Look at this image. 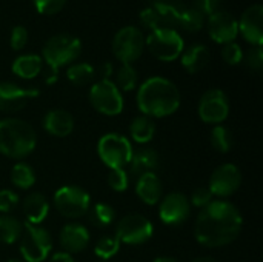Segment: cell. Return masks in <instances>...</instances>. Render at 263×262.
<instances>
[{
  "label": "cell",
  "mask_w": 263,
  "mask_h": 262,
  "mask_svg": "<svg viewBox=\"0 0 263 262\" xmlns=\"http://www.w3.org/2000/svg\"><path fill=\"white\" fill-rule=\"evenodd\" d=\"M243 227L242 213L228 201L216 199L200 210L194 224L196 241L210 249L234 242Z\"/></svg>",
  "instance_id": "obj_1"
},
{
  "label": "cell",
  "mask_w": 263,
  "mask_h": 262,
  "mask_svg": "<svg viewBox=\"0 0 263 262\" xmlns=\"http://www.w3.org/2000/svg\"><path fill=\"white\" fill-rule=\"evenodd\" d=\"M180 91L166 77L154 76L146 79L137 90L136 102L143 116L162 119L174 114L180 107Z\"/></svg>",
  "instance_id": "obj_2"
},
{
  "label": "cell",
  "mask_w": 263,
  "mask_h": 262,
  "mask_svg": "<svg viewBox=\"0 0 263 262\" xmlns=\"http://www.w3.org/2000/svg\"><path fill=\"white\" fill-rule=\"evenodd\" d=\"M37 147L35 130L22 119H0V154L22 161L28 158Z\"/></svg>",
  "instance_id": "obj_3"
},
{
  "label": "cell",
  "mask_w": 263,
  "mask_h": 262,
  "mask_svg": "<svg viewBox=\"0 0 263 262\" xmlns=\"http://www.w3.org/2000/svg\"><path fill=\"white\" fill-rule=\"evenodd\" d=\"M80 53H82V42L76 36L57 34L48 39L42 49V57L51 69V74L46 82L48 83L55 82L57 71L62 66L72 63L80 56Z\"/></svg>",
  "instance_id": "obj_4"
},
{
  "label": "cell",
  "mask_w": 263,
  "mask_h": 262,
  "mask_svg": "<svg viewBox=\"0 0 263 262\" xmlns=\"http://www.w3.org/2000/svg\"><path fill=\"white\" fill-rule=\"evenodd\" d=\"M131 141L119 133H106L97 142V154L100 161L109 168H125L133 156Z\"/></svg>",
  "instance_id": "obj_5"
},
{
  "label": "cell",
  "mask_w": 263,
  "mask_h": 262,
  "mask_svg": "<svg viewBox=\"0 0 263 262\" xmlns=\"http://www.w3.org/2000/svg\"><path fill=\"white\" fill-rule=\"evenodd\" d=\"M52 252V238L40 225L25 222L20 238V255L25 262H43Z\"/></svg>",
  "instance_id": "obj_6"
},
{
  "label": "cell",
  "mask_w": 263,
  "mask_h": 262,
  "mask_svg": "<svg viewBox=\"0 0 263 262\" xmlns=\"http://www.w3.org/2000/svg\"><path fill=\"white\" fill-rule=\"evenodd\" d=\"M145 46L157 60L173 62L182 56L185 42L174 28H157L145 39Z\"/></svg>",
  "instance_id": "obj_7"
},
{
  "label": "cell",
  "mask_w": 263,
  "mask_h": 262,
  "mask_svg": "<svg viewBox=\"0 0 263 262\" xmlns=\"http://www.w3.org/2000/svg\"><path fill=\"white\" fill-rule=\"evenodd\" d=\"M54 207L63 218L77 219L89 212L91 196L82 187L63 185L54 193Z\"/></svg>",
  "instance_id": "obj_8"
},
{
  "label": "cell",
  "mask_w": 263,
  "mask_h": 262,
  "mask_svg": "<svg viewBox=\"0 0 263 262\" xmlns=\"http://www.w3.org/2000/svg\"><path fill=\"white\" fill-rule=\"evenodd\" d=\"M91 107L103 116H119L123 111V96L116 83L109 79L96 82L89 90Z\"/></svg>",
  "instance_id": "obj_9"
},
{
  "label": "cell",
  "mask_w": 263,
  "mask_h": 262,
  "mask_svg": "<svg viewBox=\"0 0 263 262\" xmlns=\"http://www.w3.org/2000/svg\"><path fill=\"white\" fill-rule=\"evenodd\" d=\"M154 235L153 222L143 215H126L116 227V239L125 246H142L148 242Z\"/></svg>",
  "instance_id": "obj_10"
},
{
  "label": "cell",
  "mask_w": 263,
  "mask_h": 262,
  "mask_svg": "<svg viewBox=\"0 0 263 262\" xmlns=\"http://www.w3.org/2000/svg\"><path fill=\"white\" fill-rule=\"evenodd\" d=\"M145 49V36L137 26H123L112 39V53L122 63L136 62Z\"/></svg>",
  "instance_id": "obj_11"
},
{
  "label": "cell",
  "mask_w": 263,
  "mask_h": 262,
  "mask_svg": "<svg viewBox=\"0 0 263 262\" xmlns=\"http://www.w3.org/2000/svg\"><path fill=\"white\" fill-rule=\"evenodd\" d=\"M202 122L210 125H222L230 116V100L223 90L211 88L205 91L197 107Z\"/></svg>",
  "instance_id": "obj_12"
},
{
  "label": "cell",
  "mask_w": 263,
  "mask_h": 262,
  "mask_svg": "<svg viewBox=\"0 0 263 262\" xmlns=\"http://www.w3.org/2000/svg\"><path fill=\"white\" fill-rule=\"evenodd\" d=\"M191 204L188 196L179 191L168 193L160 199L159 205V218L168 227H179L190 219Z\"/></svg>",
  "instance_id": "obj_13"
},
{
  "label": "cell",
  "mask_w": 263,
  "mask_h": 262,
  "mask_svg": "<svg viewBox=\"0 0 263 262\" xmlns=\"http://www.w3.org/2000/svg\"><path fill=\"white\" fill-rule=\"evenodd\" d=\"M240 184H242L240 168L234 164H223L213 171L210 178L208 190L211 191L213 196L223 199L233 196L240 188Z\"/></svg>",
  "instance_id": "obj_14"
},
{
  "label": "cell",
  "mask_w": 263,
  "mask_h": 262,
  "mask_svg": "<svg viewBox=\"0 0 263 262\" xmlns=\"http://www.w3.org/2000/svg\"><path fill=\"white\" fill-rule=\"evenodd\" d=\"M39 94L37 88H23L12 82H0V111L15 113L29 100L39 97Z\"/></svg>",
  "instance_id": "obj_15"
},
{
  "label": "cell",
  "mask_w": 263,
  "mask_h": 262,
  "mask_svg": "<svg viewBox=\"0 0 263 262\" xmlns=\"http://www.w3.org/2000/svg\"><path fill=\"white\" fill-rule=\"evenodd\" d=\"M208 32L214 42L225 45L234 42V39L237 37L239 23L233 14L227 11H217L208 15Z\"/></svg>",
  "instance_id": "obj_16"
},
{
  "label": "cell",
  "mask_w": 263,
  "mask_h": 262,
  "mask_svg": "<svg viewBox=\"0 0 263 262\" xmlns=\"http://www.w3.org/2000/svg\"><path fill=\"white\" fill-rule=\"evenodd\" d=\"M263 6L260 3L251 5L245 9V12L240 17L239 31L243 36V39L251 43L253 46H262L263 43Z\"/></svg>",
  "instance_id": "obj_17"
},
{
  "label": "cell",
  "mask_w": 263,
  "mask_h": 262,
  "mask_svg": "<svg viewBox=\"0 0 263 262\" xmlns=\"http://www.w3.org/2000/svg\"><path fill=\"white\" fill-rule=\"evenodd\" d=\"M59 242L63 252L69 255L82 253L89 246V232L85 225L71 222L62 227L59 233Z\"/></svg>",
  "instance_id": "obj_18"
},
{
  "label": "cell",
  "mask_w": 263,
  "mask_h": 262,
  "mask_svg": "<svg viewBox=\"0 0 263 262\" xmlns=\"http://www.w3.org/2000/svg\"><path fill=\"white\" fill-rule=\"evenodd\" d=\"M43 130L54 137H66L74 130V117L66 110H49L42 120Z\"/></svg>",
  "instance_id": "obj_19"
},
{
  "label": "cell",
  "mask_w": 263,
  "mask_h": 262,
  "mask_svg": "<svg viewBox=\"0 0 263 262\" xmlns=\"http://www.w3.org/2000/svg\"><path fill=\"white\" fill-rule=\"evenodd\" d=\"M136 195L146 205H156L163 198V184L156 173H145L136 181Z\"/></svg>",
  "instance_id": "obj_20"
},
{
  "label": "cell",
  "mask_w": 263,
  "mask_h": 262,
  "mask_svg": "<svg viewBox=\"0 0 263 262\" xmlns=\"http://www.w3.org/2000/svg\"><path fill=\"white\" fill-rule=\"evenodd\" d=\"M129 174L136 179L145 173H154L159 167V154L151 147H140L139 150L133 151L129 161Z\"/></svg>",
  "instance_id": "obj_21"
},
{
  "label": "cell",
  "mask_w": 263,
  "mask_h": 262,
  "mask_svg": "<svg viewBox=\"0 0 263 262\" xmlns=\"http://www.w3.org/2000/svg\"><path fill=\"white\" fill-rule=\"evenodd\" d=\"M22 208H23V215H25L28 224L40 225L48 218V213H49V201L46 199L45 195L34 191V193H29L23 199Z\"/></svg>",
  "instance_id": "obj_22"
},
{
  "label": "cell",
  "mask_w": 263,
  "mask_h": 262,
  "mask_svg": "<svg viewBox=\"0 0 263 262\" xmlns=\"http://www.w3.org/2000/svg\"><path fill=\"white\" fill-rule=\"evenodd\" d=\"M180 62L190 74H196L206 68L210 62V49L202 43H196L182 53Z\"/></svg>",
  "instance_id": "obj_23"
},
{
  "label": "cell",
  "mask_w": 263,
  "mask_h": 262,
  "mask_svg": "<svg viewBox=\"0 0 263 262\" xmlns=\"http://www.w3.org/2000/svg\"><path fill=\"white\" fill-rule=\"evenodd\" d=\"M12 73L20 79H35L42 71V57L37 54H23L18 56L11 66Z\"/></svg>",
  "instance_id": "obj_24"
},
{
  "label": "cell",
  "mask_w": 263,
  "mask_h": 262,
  "mask_svg": "<svg viewBox=\"0 0 263 262\" xmlns=\"http://www.w3.org/2000/svg\"><path fill=\"white\" fill-rule=\"evenodd\" d=\"M156 134V124L151 117L148 116H137L133 119L129 124V137L139 144V145H146L153 141Z\"/></svg>",
  "instance_id": "obj_25"
},
{
  "label": "cell",
  "mask_w": 263,
  "mask_h": 262,
  "mask_svg": "<svg viewBox=\"0 0 263 262\" xmlns=\"http://www.w3.org/2000/svg\"><path fill=\"white\" fill-rule=\"evenodd\" d=\"M23 233V222L12 215H0V242L12 246L20 241Z\"/></svg>",
  "instance_id": "obj_26"
},
{
  "label": "cell",
  "mask_w": 263,
  "mask_h": 262,
  "mask_svg": "<svg viewBox=\"0 0 263 262\" xmlns=\"http://www.w3.org/2000/svg\"><path fill=\"white\" fill-rule=\"evenodd\" d=\"M11 184L18 190H28L35 184V173L26 162H17L11 168Z\"/></svg>",
  "instance_id": "obj_27"
},
{
  "label": "cell",
  "mask_w": 263,
  "mask_h": 262,
  "mask_svg": "<svg viewBox=\"0 0 263 262\" xmlns=\"http://www.w3.org/2000/svg\"><path fill=\"white\" fill-rule=\"evenodd\" d=\"M96 76V71H94V66L86 63V62H82V63H74L71 65L68 69H66V77L68 80L76 85V86H85L88 83L92 82Z\"/></svg>",
  "instance_id": "obj_28"
},
{
  "label": "cell",
  "mask_w": 263,
  "mask_h": 262,
  "mask_svg": "<svg viewBox=\"0 0 263 262\" xmlns=\"http://www.w3.org/2000/svg\"><path fill=\"white\" fill-rule=\"evenodd\" d=\"M114 219H116V210L109 204L97 202L92 205L89 212V222L99 229L109 227L114 222Z\"/></svg>",
  "instance_id": "obj_29"
},
{
  "label": "cell",
  "mask_w": 263,
  "mask_h": 262,
  "mask_svg": "<svg viewBox=\"0 0 263 262\" xmlns=\"http://www.w3.org/2000/svg\"><path fill=\"white\" fill-rule=\"evenodd\" d=\"M114 83L120 91L136 90L137 83H139V74H137L136 68L129 63H122L116 73V82Z\"/></svg>",
  "instance_id": "obj_30"
},
{
  "label": "cell",
  "mask_w": 263,
  "mask_h": 262,
  "mask_svg": "<svg viewBox=\"0 0 263 262\" xmlns=\"http://www.w3.org/2000/svg\"><path fill=\"white\" fill-rule=\"evenodd\" d=\"M211 145L216 151L225 154L233 148V134L225 125H214L211 130Z\"/></svg>",
  "instance_id": "obj_31"
},
{
  "label": "cell",
  "mask_w": 263,
  "mask_h": 262,
  "mask_svg": "<svg viewBox=\"0 0 263 262\" xmlns=\"http://www.w3.org/2000/svg\"><path fill=\"white\" fill-rule=\"evenodd\" d=\"M203 20L205 15L200 11L196 8H185L177 20V26L190 32H197L203 28Z\"/></svg>",
  "instance_id": "obj_32"
},
{
  "label": "cell",
  "mask_w": 263,
  "mask_h": 262,
  "mask_svg": "<svg viewBox=\"0 0 263 262\" xmlns=\"http://www.w3.org/2000/svg\"><path fill=\"white\" fill-rule=\"evenodd\" d=\"M120 250V242L114 236H102L94 246V255L102 261H109Z\"/></svg>",
  "instance_id": "obj_33"
},
{
  "label": "cell",
  "mask_w": 263,
  "mask_h": 262,
  "mask_svg": "<svg viewBox=\"0 0 263 262\" xmlns=\"http://www.w3.org/2000/svg\"><path fill=\"white\" fill-rule=\"evenodd\" d=\"M108 185L117 193H123L129 187V174L125 168H114L108 173Z\"/></svg>",
  "instance_id": "obj_34"
},
{
  "label": "cell",
  "mask_w": 263,
  "mask_h": 262,
  "mask_svg": "<svg viewBox=\"0 0 263 262\" xmlns=\"http://www.w3.org/2000/svg\"><path fill=\"white\" fill-rule=\"evenodd\" d=\"M222 57L228 65H239L243 60V51L239 43L230 42L225 43L222 48Z\"/></svg>",
  "instance_id": "obj_35"
},
{
  "label": "cell",
  "mask_w": 263,
  "mask_h": 262,
  "mask_svg": "<svg viewBox=\"0 0 263 262\" xmlns=\"http://www.w3.org/2000/svg\"><path fill=\"white\" fill-rule=\"evenodd\" d=\"M18 195L9 188L0 190V213L2 215H9L17 205H18Z\"/></svg>",
  "instance_id": "obj_36"
},
{
  "label": "cell",
  "mask_w": 263,
  "mask_h": 262,
  "mask_svg": "<svg viewBox=\"0 0 263 262\" xmlns=\"http://www.w3.org/2000/svg\"><path fill=\"white\" fill-rule=\"evenodd\" d=\"M32 2H34L37 12L45 14V15H51V14L59 12L66 3V0H32Z\"/></svg>",
  "instance_id": "obj_37"
},
{
  "label": "cell",
  "mask_w": 263,
  "mask_h": 262,
  "mask_svg": "<svg viewBox=\"0 0 263 262\" xmlns=\"http://www.w3.org/2000/svg\"><path fill=\"white\" fill-rule=\"evenodd\" d=\"M28 39H29V36H28V29L25 26H22V25L14 26L12 32H11V39H9L11 48L14 51L23 49L26 46V43H28Z\"/></svg>",
  "instance_id": "obj_38"
},
{
  "label": "cell",
  "mask_w": 263,
  "mask_h": 262,
  "mask_svg": "<svg viewBox=\"0 0 263 262\" xmlns=\"http://www.w3.org/2000/svg\"><path fill=\"white\" fill-rule=\"evenodd\" d=\"M243 60L248 68H251L254 71H260L263 66L262 46H253L251 49H248V53L243 54Z\"/></svg>",
  "instance_id": "obj_39"
},
{
  "label": "cell",
  "mask_w": 263,
  "mask_h": 262,
  "mask_svg": "<svg viewBox=\"0 0 263 262\" xmlns=\"http://www.w3.org/2000/svg\"><path fill=\"white\" fill-rule=\"evenodd\" d=\"M213 195H211V191L206 188V187H200V188H197V190H194L193 191V195H191V199H190V202L196 207V208H205L208 204H211L213 202Z\"/></svg>",
  "instance_id": "obj_40"
},
{
  "label": "cell",
  "mask_w": 263,
  "mask_h": 262,
  "mask_svg": "<svg viewBox=\"0 0 263 262\" xmlns=\"http://www.w3.org/2000/svg\"><path fill=\"white\" fill-rule=\"evenodd\" d=\"M222 0H194V8L200 11L203 15H211L220 11Z\"/></svg>",
  "instance_id": "obj_41"
},
{
  "label": "cell",
  "mask_w": 263,
  "mask_h": 262,
  "mask_svg": "<svg viewBox=\"0 0 263 262\" xmlns=\"http://www.w3.org/2000/svg\"><path fill=\"white\" fill-rule=\"evenodd\" d=\"M49 262H76L72 255L66 253V252H55L54 255L49 256Z\"/></svg>",
  "instance_id": "obj_42"
},
{
  "label": "cell",
  "mask_w": 263,
  "mask_h": 262,
  "mask_svg": "<svg viewBox=\"0 0 263 262\" xmlns=\"http://www.w3.org/2000/svg\"><path fill=\"white\" fill-rule=\"evenodd\" d=\"M153 262H179L174 258H170V256H160V258H156Z\"/></svg>",
  "instance_id": "obj_43"
},
{
  "label": "cell",
  "mask_w": 263,
  "mask_h": 262,
  "mask_svg": "<svg viewBox=\"0 0 263 262\" xmlns=\"http://www.w3.org/2000/svg\"><path fill=\"white\" fill-rule=\"evenodd\" d=\"M193 262H217V261H216V259H213V258H208V256H202V258L194 259Z\"/></svg>",
  "instance_id": "obj_44"
},
{
  "label": "cell",
  "mask_w": 263,
  "mask_h": 262,
  "mask_svg": "<svg viewBox=\"0 0 263 262\" xmlns=\"http://www.w3.org/2000/svg\"><path fill=\"white\" fill-rule=\"evenodd\" d=\"M8 262H25V261H20V259H9Z\"/></svg>",
  "instance_id": "obj_45"
},
{
  "label": "cell",
  "mask_w": 263,
  "mask_h": 262,
  "mask_svg": "<svg viewBox=\"0 0 263 262\" xmlns=\"http://www.w3.org/2000/svg\"><path fill=\"white\" fill-rule=\"evenodd\" d=\"M102 262H105V261H102Z\"/></svg>",
  "instance_id": "obj_46"
},
{
  "label": "cell",
  "mask_w": 263,
  "mask_h": 262,
  "mask_svg": "<svg viewBox=\"0 0 263 262\" xmlns=\"http://www.w3.org/2000/svg\"><path fill=\"white\" fill-rule=\"evenodd\" d=\"M157 2H159V0H157Z\"/></svg>",
  "instance_id": "obj_47"
}]
</instances>
